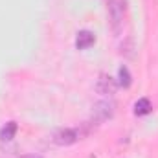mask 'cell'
Returning a JSON list of instances; mask_svg holds the SVG:
<instances>
[{
	"instance_id": "cell-7",
	"label": "cell",
	"mask_w": 158,
	"mask_h": 158,
	"mask_svg": "<svg viewBox=\"0 0 158 158\" xmlns=\"http://www.w3.org/2000/svg\"><path fill=\"white\" fill-rule=\"evenodd\" d=\"M151 110H153V105H151V101H149L147 98H142V99H138V101L134 103V114H138V116L149 114Z\"/></svg>"
},
{
	"instance_id": "cell-4",
	"label": "cell",
	"mask_w": 158,
	"mask_h": 158,
	"mask_svg": "<svg viewBox=\"0 0 158 158\" xmlns=\"http://www.w3.org/2000/svg\"><path fill=\"white\" fill-rule=\"evenodd\" d=\"M92 114H94V118L98 121L110 118L114 114V103L112 101H98L92 107Z\"/></svg>"
},
{
	"instance_id": "cell-8",
	"label": "cell",
	"mask_w": 158,
	"mask_h": 158,
	"mask_svg": "<svg viewBox=\"0 0 158 158\" xmlns=\"http://www.w3.org/2000/svg\"><path fill=\"white\" fill-rule=\"evenodd\" d=\"M118 77H119V85L121 86H129L131 85V74H129V68L127 66H121L119 68Z\"/></svg>"
},
{
	"instance_id": "cell-3",
	"label": "cell",
	"mask_w": 158,
	"mask_h": 158,
	"mask_svg": "<svg viewBox=\"0 0 158 158\" xmlns=\"http://www.w3.org/2000/svg\"><path fill=\"white\" fill-rule=\"evenodd\" d=\"M116 88H118L116 79L110 77V76H107V74H101L99 79H98V83H96L98 94H103V96H112V94L116 92Z\"/></svg>"
},
{
	"instance_id": "cell-2",
	"label": "cell",
	"mask_w": 158,
	"mask_h": 158,
	"mask_svg": "<svg viewBox=\"0 0 158 158\" xmlns=\"http://www.w3.org/2000/svg\"><path fill=\"white\" fill-rule=\"evenodd\" d=\"M107 13H109L112 28L118 30L121 20H123V4H121V0H109L107 2Z\"/></svg>"
},
{
	"instance_id": "cell-6",
	"label": "cell",
	"mask_w": 158,
	"mask_h": 158,
	"mask_svg": "<svg viewBox=\"0 0 158 158\" xmlns=\"http://www.w3.org/2000/svg\"><path fill=\"white\" fill-rule=\"evenodd\" d=\"M17 129H19V127H17L15 121H7V123L0 129V140H2V142H9V140L17 134Z\"/></svg>"
},
{
	"instance_id": "cell-5",
	"label": "cell",
	"mask_w": 158,
	"mask_h": 158,
	"mask_svg": "<svg viewBox=\"0 0 158 158\" xmlns=\"http://www.w3.org/2000/svg\"><path fill=\"white\" fill-rule=\"evenodd\" d=\"M94 42H96V37H94V33H92V31H86V30L79 31L77 37H76V46H77L79 50H85V48L92 46Z\"/></svg>"
},
{
	"instance_id": "cell-1",
	"label": "cell",
	"mask_w": 158,
	"mask_h": 158,
	"mask_svg": "<svg viewBox=\"0 0 158 158\" xmlns=\"http://www.w3.org/2000/svg\"><path fill=\"white\" fill-rule=\"evenodd\" d=\"M83 136V132L79 131V129H61V131H57L55 134H53V142L57 143V145H72V143H76L79 138Z\"/></svg>"
}]
</instances>
